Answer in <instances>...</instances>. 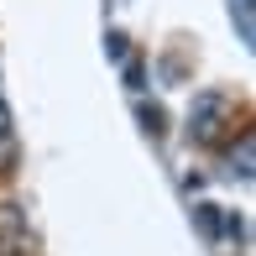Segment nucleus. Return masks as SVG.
Masks as SVG:
<instances>
[{"label": "nucleus", "instance_id": "nucleus-3", "mask_svg": "<svg viewBox=\"0 0 256 256\" xmlns=\"http://www.w3.org/2000/svg\"><path fill=\"white\" fill-rule=\"evenodd\" d=\"M0 136H10V104L0 100Z\"/></svg>", "mask_w": 256, "mask_h": 256}, {"label": "nucleus", "instance_id": "nucleus-2", "mask_svg": "<svg viewBox=\"0 0 256 256\" xmlns=\"http://www.w3.org/2000/svg\"><path fill=\"white\" fill-rule=\"evenodd\" d=\"M236 178H251V131L240 136V152H230V162H225Z\"/></svg>", "mask_w": 256, "mask_h": 256}, {"label": "nucleus", "instance_id": "nucleus-1", "mask_svg": "<svg viewBox=\"0 0 256 256\" xmlns=\"http://www.w3.org/2000/svg\"><path fill=\"white\" fill-rule=\"evenodd\" d=\"M236 120V104H230L225 94H199L188 110V136L194 142H220V131Z\"/></svg>", "mask_w": 256, "mask_h": 256}]
</instances>
